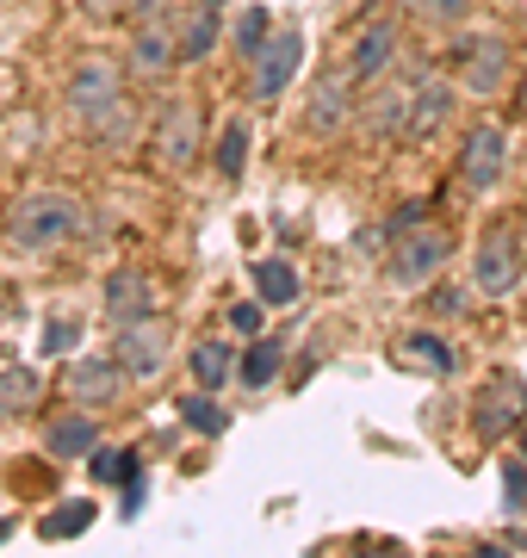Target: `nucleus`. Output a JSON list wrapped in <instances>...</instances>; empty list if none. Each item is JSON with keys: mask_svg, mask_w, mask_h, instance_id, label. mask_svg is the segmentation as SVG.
Returning a JSON list of instances; mask_svg holds the SVG:
<instances>
[{"mask_svg": "<svg viewBox=\"0 0 527 558\" xmlns=\"http://www.w3.org/2000/svg\"><path fill=\"white\" fill-rule=\"evenodd\" d=\"M87 230V205L75 193H57V186H44V193H25L13 211H7V236L44 255V248H62V242H75Z\"/></svg>", "mask_w": 527, "mask_h": 558, "instance_id": "obj_1", "label": "nucleus"}, {"mask_svg": "<svg viewBox=\"0 0 527 558\" xmlns=\"http://www.w3.org/2000/svg\"><path fill=\"white\" fill-rule=\"evenodd\" d=\"M69 112H75L87 131H106V124L124 112V81L106 57H82L69 69Z\"/></svg>", "mask_w": 527, "mask_h": 558, "instance_id": "obj_2", "label": "nucleus"}, {"mask_svg": "<svg viewBox=\"0 0 527 558\" xmlns=\"http://www.w3.org/2000/svg\"><path fill=\"white\" fill-rule=\"evenodd\" d=\"M446 255H453V236H446L441 223H416L404 236H391V255H385V274L397 286H428V279H441Z\"/></svg>", "mask_w": 527, "mask_h": 558, "instance_id": "obj_3", "label": "nucleus"}, {"mask_svg": "<svg viewBox=\"0 0 527 558\" xmlns=\"http://www.w3.org/2000/svg\"><path fill=\"white\" fill-rule=\"evenodd\" d=\"M522 422H527V379L522 373H490L485 391H478V410H471L478 440H503Z\"/></svg>", "mask_w": 527, "mask_h": 558, "instance_id": "obj_4", "label": "nucleus"}, {"mask_svg": "<svg viewBox=\"0 0 527 558\" xmlns=\"http://www.w3.org/2000/svg\"><path fill=\"white\" fill-rule=\"evenodd\" d=\"M112 360H119L131 379H156L168 366V323L149 311L137 323H119V336H112Z\"/></svg>", "mask_w": 527, "mask_h": 558, "instance_id": "obj_5", "label": "nucleus"}, {"mask_svg": "<svg viewBox=\"0 0 527 558\" xmlns=\"http://www.w3.org/2000/svg\"><path fill=\"white\" fill-rule=\"evenodd\" d=\"M124 385H131V373H124L112 354H75L69 360V398L82 403V410H112V403L124 398Z\"/></svg>", "mask_w": 527, "mask_h": 558, "instance_id": "obj_6", "label": "nucleus"}, {"mask_svg": "<svg viewBox=\"0 0 527 558\" xmlns=\"http://www.w3.org/2000/svg\"><path fill=\"white\" fill-rule=\"evenodd\" d=\"M515 279H522V248H515L508 230H490V236L471 248V286H478L485 299H508Z\"/></svg>", "mask_w": 527, "mask_h": 558, "instance_id": "obj_7", "label": "nucleus"}, {"mask_svg": "<svg viewBox=\"0 0 527 558\" xmlns=\"http://www.w3.org/2000/svg\"><path fill=\"white\" fill-rule=\"evenodd\" d=\"M156 156H162L168 174H186V168L205 156L199 149V112H193L186 100L162 106V119H156Z\"/></svg>", "mask_w": 527, "mask_h": 558, "instance_id": "obj_8", "label": "nucleus"}, {"mask_svg": "<svg viewBox=\"0 0 527 558\" xmlns=\"http://www.w3.org/2000/svg\"><path fill=\"white\" fill-rule=\"evenodd\" d=\"M508 168V137L497 131V124H478V131H466V143H459V180H466L471 193H490L497 180H503Z\"/></svg>", "mask_w": 527, "mask_h": 558, "instance_id": "obj_9", "label": "nucleus"}, {"mask_svg": "<svg viewBox=\"0 0 527 558\" xmlns=\"http://www.w3.org/2000/svg\"><path fill=\"white\" fill-rule=\"evenodd\" d=\"M298 62H305V32L298 25L273 32V44L255 57V100H280L292 87V75H298Z\"/></svg>", "mask_w": 527, "mask_h": 558, "instance_id": "obj_10", "label": "nucleus"}, {"mask_svg": "<svg viewBox=\"0 0 527 558\" xmlns=\"http://www.w3.org/2000/svg\"><path fill=\"white\" fill-rule=\"evenodd\" d=\"M508 81V44L503 38H471L466 50H459V87L466 94H497Z\"/></svg>", "mask_w": 527, "mask_h": 558, "instance_id": "obj_11", "label": "nucleus"}, {"mask_svg": "<svg viewBox=\"0 0 527 558\" xmlns=\"http://www.w3.org/2000/svg\"><path fill=\"white\" fill-rule=\"evenodd\" d=\"M453 81H422L416 94H409V119H404V143H428L434 131H441L446 119H453Z\"/></svg>", "mask_w": 527, "mask_h": 558, "instance_id": "obj_12", "label": "nucleus"}, {"mask_svg": "<svg viewBox=\"0 0 527 558\" xmlns=\"http://www.w3.org/2000/svg\"><path fill=\"white\" fill-rule=\"evenodd\" d=\"M397 62V25H366L360 38H354V57H347V81H379Z\"/></svg>", "mask_w": 527, "mask_h": 558, "instance_id": "obj_13", "label": "nucleus"}, {"mask_svg": "<svg viewBox=\"0 0 527 558\" xmlns=\"http://www.w3.org/2000/svg\"><path fill=\"white\" fill-rule=\"evenodd\" d=\"M94 447H100V422H94V410L57 416L50 428H44V453L50 459H87Z\"/></svg>", "mask_w": 527, "mask_h": 558, "instance_id": "obj_14", "label": "nucleus"}, {"mask_svg": "<svg viewBox=\"0 0 527 558\" xmlns=\"http://www.w3.org/2000/svg\"><path fill=\"white\" fill-rule=\"evenodd\" d=\"M397 360H404L409 373H434V379H446L453 366H459V354H453V341L434 336V329H409L404 341H397Z\"/></svg>", "mask_w": 527, "mask_h": 558, "instance_id": "obj_15", "label": "nucleus"}, {"mask_svg": "<svg viewBox=\"0 0 527 558\" xmlns=\"http://www.w3.org/2000/svg\"><path fill=\"white\" fill-rule=\"evenodd\" d=\"M156 304H149V279L137 274V267H119V274L106 279V317L112 323H137L149 317Z\"/></svg>", "mask_w": 527, "mask_h": 558, "instance_id": "obj_16", "label": "nucleus"}, {"mask_svg": "<svg viewBox=\"0 0 527 558\" xmlns=\"http://www.w3.org/2000/svg\"><path fill=\"white\" fill-rule=\"evenodd\" d=\"M248 274H255V299L267 311H285V304H298V292H305V279H298L292 260H255Z\"/></svg>", "mask_w": 527, "mask_h": 558, "instance_id": "obj_17", "label": "nucleus"}, {"mask_svg": "<svg viewBox=\"0 0 527 558\" xmlns=\"http://www.w3.org/2000/svg\"><path fill=\"white\" fill-rule=\"evenodd\" d=\"M181 62V38H168L162 25H143L137 38H131V69L137 75H168Z\"/></svg>", "mask_w": 527, "mask_h": 558, "instance_id": "obj_18", "label": "nucleus"}, {"mask_svg": "<svg viewBox=\"0 0 527 558\" xmlns=\"http://www.w3.org/2000/svg\"><path fill=\"white\" fill-rule=\"evenodd\" d=\"M44 403V373L38 366H0V416H25Z\"/></svg>", "mask_w": 527, "mask_h": 558, "instance_id": "obj_19", "label": "nucleus"}, {"mask_svg": "<svg viewBox=\"0 0 527 558\" xmlns=\"http://www.w3.org/2000/svg\"><path fill=\"white\" fill-rule=\"evenodd\" d=\"M236 348L230 341H193V354H186V366H193V379L205 385V391H218L223 379H236Z\"/></svg>", "mask_w": 527, "mask_h": 558, "instance_id": "obj_20", "label": "nucleus"}, {"mask_svg": "<svg viewBox=\"0 0 527 558\" xmlns=\"http://www.w3.org/2000/svg\"><path fill=\"white\" fill-rule=\"evenodd\" d=\"M218 32H223L218 0H193V20H186V32H181V62H205L211 44H218Z\"/></svg>", "mask_w": 527, "mask_h": 558, "instance_id": "obj_21", "label": "nucleus"}, {"mask_svg": "<svg viewBox=\"0 0 527 558\" xmlns=\"http://www.w3.org/2000/svg\"><path fill=\"white\" fill-rule=\"evenodd\" d=\"M174 410H181V422L186 428H193V435H205V440H218V435H230V410H223L218 398H211V391H186L181 403H174Z\"/></svg>", "mask_w": 527, "mask_h": 558, "instance_id": "obj_22", "label": "nucleus"}, {"mask_svg": "<svg viewBox=\"0 0 527 558\" xmlns=\"http://www.w3.org/2000/svg\"><path fill=\"white\" fill-rule=\"evenodd\" d=\"M347 112H354V106H347V81H317V94H310V131H342L347 124Z\"/></svg>", "mask_w": 527, "mask_h": 558, "instance_id": "obj_23", "label": "nucleus"}, {"mask_svg": "<svg viewBox=\"0 0 527 558\" xmlns=\"http://www.w3.org/2000/svg\"><path fill=\"white\" fill-rule=\"evenodd\" d=\"M280 360H285V348H280V341L255 336V341L243 348V360H236V379H243L248 391H261V385H273V373H280Z\"/></svg>", "mask_w": 527, "mask_h": 558, "instance_id": "obj_24", "label": "nucleus"}, {"mask_svg": "<svg viewBox=\"0 0 527 558\" xmlns=\"http://www.w3.org/2000/svg\"><path fill=\"white\" fill-rule=\"evenodd\" d=\"M94 515H100V509H94L87 497H69L62 509H50V515L38 521V534L44 539H75V534H87V527H94Z\"/></svg>", "mask_w": 527, "mask_h": 558, "instance_id": "obj_25", "label": "nucleus"}, {"mask_svg": "<svg viewBox=\"0 0 527 558\" xmlns=\"http://www.w3.org/2000/svg\"><path fill=\"white\" fill-rule=\"evenodd\" d=\"M211 156H218V174H223V180H243V168H248V119H230V124H223Z\"/></svg>", "mask_w": 527, "mask_h": 558, "instance_id": "obj_26", "label": "nucleus"}, {"mask_svg": "<svg viewBox=\"0 0 527 558\" xmlns=\"http://www.w3.org/2000/svg\"><path fill=\"white\" fill-rule=\"evenodd\" d=\"M267 44H273V13H267V7H248L243 20H236V57H261Z\"/></svg>", "mask_w": 527, "mask_h": 558, "instance_id": "obj_27", "label": "nucleus"}, {"mask_svg": "<svg viewBox=\"0 0 527 558\" xmlns=\"http://www.w3.org/2000/svg\"><path fill=\"white\" fill-rule=\"evenodd\" d=\"M87 472H94V484H124L131 472H143L137 453H124V447H94L87 453Z\"/></svg>", "mask_w": 527, "mask_h": 558, "instance_id": "obj_28", "label": "nucleus"}, {"mask_svg": "<svg viewBox=\"0 0 527 558\" xmlns=\"http://www.w3.org/2000/svg\"><path fill=\"white\" fill-rule=\"evenodd\" d=\"M416 20H428V25H459L471 13V0H404Z\"/></svg>", "mask_w": 527, "mask_h": 558, "instance_id": "obj_29", "label": "nucleus"}, {"mask_svg": "<svg viewBox=\"0 0 527 558\" xmlns=\"http://www.w3.org/2000/svg\"><path fill=\"white\" fill-rule=\"evenodd\" d=\"M230 329H236L243 341H255V336L267 329V304H261V299H243V304H230Z\"/></svg>", "mask_w": 527, "mask_h": 558, "instance_id": "obj_30", "label": "nucleus"}, {"mask_svg": "<svg viewBox=\"0 0 527 558\" xmlns=\"http://www.w3.org/2000/svg\"><path fill=\"white\" fill-rule=\"evenodd\" d=\"M75 341H82V329H75V323H50V329H44V354H69V348H75Z\"/></svg>", "mask_w": 527, "mask_h": 558, "instance_id": "obj_31", "label": "nucleus"}, {"mask_svg": "<svg viewBox=\"0 0 527 558\" xmlns=\"http://www.w3.org/2000/svg\"><path fill=\"white\" fill-rule=\"evenodd\" d=\"M143 497H149V478H143V472H131V478H124V521H137Z\"/></svg>", "mask_w": 527, "mask_h": 558, "instance_id": "obj_32", "label": "nucleus"}, {"mask_svg": "<svg viewBox=\"0 0 527 558\" xmlns=\"http://www.w3.org/2000/svg\"><path fill=\"white\" fill-rule=\"evenodd\" d=\"M416 223H422V199H409L404 211H397V218L385 223V242H391V236H404V230H416Z\"/></svg>", "mask_w": 527, "mask_h": 558, "instance_id": "obj_33", "label": "nucleus"}, {"mask_svg": "<svg viewBox=\"0 0 527 558\" xmlns=\"http://www.w3.org/2000/svg\"><path fill=\"white\" fill-rule=\"evenodd\" d=\"M503 490H508V502H522V490H527V459H522V465H508Z\"/></svg>", "mask_w": 527, "mask_h": 558, "instance_id": "obj_34", "label": "nucleus"}, {"mask_svg": "<svg viewBox=\"0 0 527 558\" xmlns=\"http://www.w3.org/2000/svg\"><path fill=\"white\" fill-rule=\"evenodd\" d=\"M7 323H13V292L0 286V329H7Z\"/></svg>", "mask_w": 527, "mask_h": 558, "instance_id": "obj_35", "label": "nucleus"}, {"mask_svg": "<svg viewBox=\"0 0 527 558\" xmlns=\"http://www.w3.org/2000/svg\"><path fill=\"white\" fill-rule=\"evenodd\" d=\"M503 546H527V527H515V534H508Z\"/></svg>", "mask_w": 527, "mask_h": 558, "instance_id": "obj_36", "label": "nucleus"}, {"mask_svg": "<svg viewBox=\"0 0 527 558\" xmlns=\"http://www.w3.org/2000/svg\"><path fill=\"white\" fill-rule=\"evenodd\" d=\"M7 534H13V521H0V546H7Z\"/></svg>", "mask_w": 527, "mask_h": 558, "instance_id": "obj_37", "label": "nucleus"}, {"mask_svg": "<svg viewBox=\"0 0 527 558\" xmlns=\"http://www.w3.org/2000/svg\"><path fill=\"white\" fill-rule=\"evenodd\" d=\"M522 459H527V422H522Z\"/></svg>", "mask_w": 527, "mask_h": 558, "instance_id": "obj_38", "label": "nucleus"}]
</instances>
